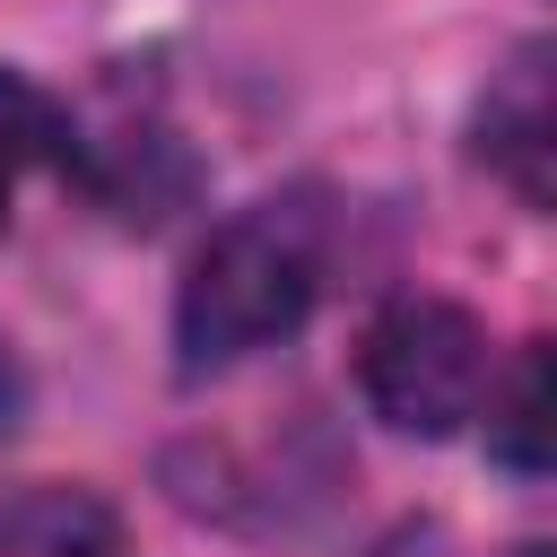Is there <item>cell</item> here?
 I'll list each match as a JSON object with an SVG mask.
<instances>
[{"instance_id": "cell-5", "label": "cell", "mask_w": 557, "mask_h": 557, "mask_svg": "<svg viewBox=\"0 0 557 557\" xmlns=\"http://www.w3.org/2000/svg\"><path fill=\"white\" fill-rule=\"evenodd\" d=\"M487 453L513 479H548V348L531 339L505 383H487Z\"/></svg>"}, {"instance_id": "cell-6", "label": "cell", "mask_w": 557, "mask_h": 557, "mask_svg": "<svg viewBox=\"0 0 557 557\" xmlns=\"http://www.w3.org/2000/svg\"><path fill=\"white\" fill-rule=\"evenodd\" d=\"M52 157H70V113H61L26 70L0 61V226H9L17 183H26L35 165H52Z\"/></svg>"}, {"instance_id": "cell-1", "label": "cell", "mask_w": 557, "mask_h": 557, "mask_svg": "<svg viewBox=\"0 0 557 557\" xmlns=\"http://www.w3.org/2000/svg\"><path fill=\"white\" fill-rule=\"evenodd\" d=\"M331 278V209L322 191H270L200 235L174 287V374H226L305 331Z\"/></svg>"}, {"instance_id": "cell-3", "label": "cell", "mask_w": 557, "mask_h": 557, "mask_svg": "<svg viewBox=\"0 0 557 557\" xmlns=\"http://www.w3.org/2000/svg\"><path fill=\"white\" fill-rule=\"evenodd\" d=\"M479 165L513 183L522 209L557 191V104H548V44H522L479 96Z\"/></svg>"}, {"instance_id": "cell-4", "label": "cell", "mask_w": 557, "mask_h": 557, "mask_svg": "<svg viewBox=\"0 0 557 557\" xmlns=\"http://www.w3.org/2000/svg\"><path fill=\"white\" fill-rule=\"evenodd\" d=\"M0 557H131V531L96 487L26 479L0 496Z\"/></svg>"}, {"instance_id": "cell-7", "label": "cell", "mask_w": 557, "mask_h": 557, "mask_svg": "<svg viewBox=\"0 0 557 557\" xmlns=\"http://www.w3.org/2000/svg\"><path fill=\"white\" fill-rule=\"evenodd\" d=\"M17 400H26V374H17V357H9V339H0V426L17 418Z\"/></svg>"}, {"instance_id": "cell-2", "label": "cell", "mask_w": 557, "mask_h": 557, "mask_svg": "<svg viewBox=\"0 0 557 557\" xmlns=\"http://www.w3.org/2000/svg\"><path fill=\"white\" fill-rule=\"evenodd\" d=\"M496 357H487V322L453 296H392L366 339H357V392L392 435L444 444L487 409Z\"/></svg>"}]
</instances>
